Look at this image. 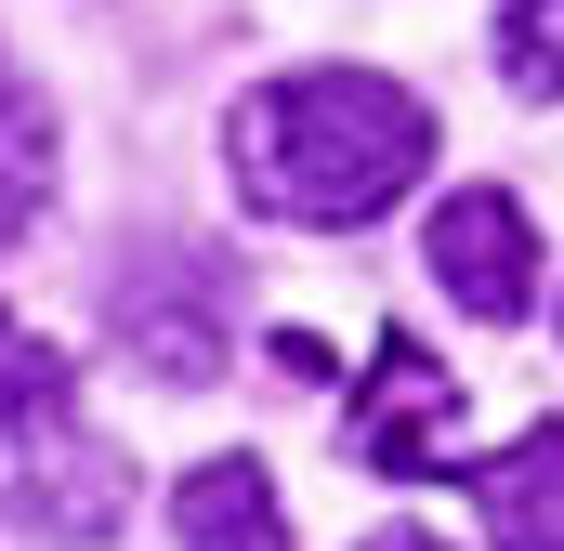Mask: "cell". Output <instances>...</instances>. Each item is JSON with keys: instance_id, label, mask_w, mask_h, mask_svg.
<instances>
[{"instance_id": "1", "label": "cell", "mask_w": 564, "mask_h": 551, "mask_svg": "<svg viewBox=\"0 0 564 551\" xmlns=\"http://www.w3.org/2000/svg\"><path fill=\"white\" fill-rule=\"evenodd\" d=\"M421 158H433V106L381 66H302L224 119V171L263 224H368L421 184Z\"/></svg>"}, {"instance_id": "2", "label": "cell", "mask_w": 564, "mask_h": 551, "mask_svg": "<svg viewBox=\"0 0 564 551\" xmlns=\"http://www.w3.org/2000/svg\"><path fill=\"white\" fill-rule=\"evenodd\" d=\"M106 328H119L132 368H158L171 395H197V381L224 368V263H197V250H144V263L106 289Z\"/></svg>"}, {"instance_id": "3", "label": "cell", "mask_w": 564, "mask_h": 551, "mask_svg": "<svg viewBox=\"0 0 564 551\" xmlns=\"http://www.w3.org/2000/svg\"><path fill=\"white\" fill-rule=\"evenodd\" d=\"M421 263H433V289H446L459 315L512 328V315L539 302V224H525V197H499V184H459V197L421 224Z\"/></svg>"}, {"instance_id": "4", "label": "cell", "mask_w": 564, "mask_h": 551, "mask_svg": "<svg viewBox=\"0 0 564 551\" xmlns=\"http://www.w3.org/2000/svg\"><path fill=\"white\" fill-rule=\"evenodd\" d=\"M446 420H459V381H446L421 342L394 328V342H381V368H368V408L341 420V433H355V460H368V473H394V486H408V473L446 460Z\"/></svg>"}, {"instance_id": "5", "label": "cell", "mask_w": 564, "mask_h": 551, "mask_svg": "<svg viewBox=\"0 0 564 551\" xmlns=\"http://www.w3.org/2000/svg\"><path fill=\"white\" fill-rule=\"evenodd\" d=\"M473 512H486L499 551H564V420L512 433V446L473 473Z\"/></svg>"}, {"instance_id": "6", "label": "cell", "mask_w": 564, "mask_h": 551, "mask_svg": "<svg viewBox=\"0 0 564 551\" xmlns=\"http://www.w3.org/2000/svg\"><path fill=\"white\" fill-rule=\"evenodd\" d=\"M171 526H184V551H289V512H276V473L263 460H197L184 486H171Z\"/></svg>"}, {"instance_id": "7", "label": "cell", "mask_w": 564, "mask_h": 551, "mask_svg": "<svg viewBox=\"0 0 564 551\" xmlns=\"http://www.w3.org/2000/svg\"><path fill=\"white\" fill-rule=\"evenodd\" d=\"M40 197H53V106H40V79L0 53V250L40 224Z\"/></svg>"}, {"instance_id": "8", "label": "cell", "mask_w": 564, "mask_h": 551, "mask_svg": "<svg viewBox=\"0 0 564 551\" xmlns=\"http://www.w3.org/2000/svg\"><path fill=\"white\" fill-rule=\"evenodd\" d=\"M499 66L512 93H564V0H499Z\"/></svg>"}, {"instance_id": "9", "label": "cell", "mask_w": 564, "mask_h": 551, "mask_svg": "<svg viewBox=\"0 0 564 551\" xmlns=\"http://www.w3.org/2000/svg\"><path fill=\"white\" fill-rule=\"evenodd\" d=\"M40 408H66V355L0 315V420H40Z\"/></svg>"}, {"instance_id": "10", "label": "cell", "mask_w": 564, "mask_h": 551, "mask_svg": "<svg viewBox=\"0 0 564 551\" xmlns=\"http://www.w3.org/2000/svg\"><path fill=\"white\" fill-rule=\"evenodd\" d=\"M355 551H446V539H421V526H381V539H355Z\"/></svg>"}]
</instances>
